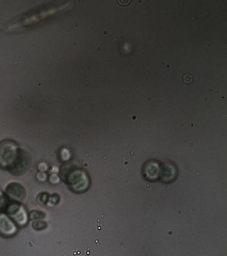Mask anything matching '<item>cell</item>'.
I'll use <instances>...</instances> for the list:
<instances>
[{"label": "cell", "instance_id": "2", "mask_svg": "<svg viewBox=\"0 0 227 256\" xmlns=\"http://www.w3.org/2000/svg\"><path fill=\"white\" fill-rule=\"evenodd\" d=\"M4 213L19 227H24L28 223V214L24 206L19 202L11 200L5 208Z\"/></svg>", "mask_w": 227, "mask_h": 256}, {"label": "cell", "instance_id": "3", "mask_svg": "<svg viewBox=\"0 0 227 256\" xmlns=\"http://www.w3.org/2000/svg\"><path fill=\"white\" fill-rule=\"evenodd\" d=\"M5 194L11 201L22 202L26 198L27 193L24 187L17 182L9 184L5 188Z\"/></svg>", "mask_w": 227, "mask_h": 256}, {"label": "cell", "instance_id": "1", "mask_svg": "<svg viewBox=\"0 0 227 256\" xmlns=\"http://www.w3.org/2000/svg\"><path fill=\"white\" fill-rule=\"evenodd\" d=\"M32 164L31 154L12 140L0 142V168L15 176L25 175Z\"/></svg>", "mask_w": 227, "mask_h": 256}, {"label": "cell", "instance_id": "4", "mask_svg": "<svg viewBox=\"0 0 227 256\" xmlns=\"http://www.w3.org/2000/svg\"><path fill=\"white\" fill-rule=\"evenodd\" d=\"M17 226L4 212L0 213V234L4 237H11L17 232Z\"/></svg>", "mask_w": 227, "mask_h": 256}, {"label": "cell", "instance_id": "5", "mask_svg": "<svg viewBox=\"0 0 227 256\" xmlns=\"http://www.w3.org/2000/svg\"><path fill=\"white\" fill-rule=\"evenodd\" d=\"M10 201L11 200L9 199L6 194L0 190V213L4 212L5 208Z\"/></svg>", "mask_w": 227, "mask_h": 256}]
</instances>
